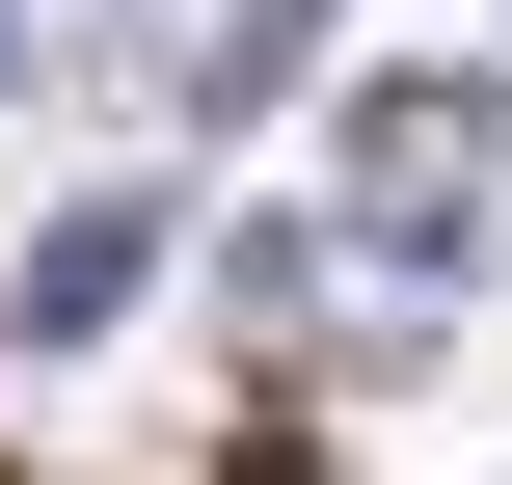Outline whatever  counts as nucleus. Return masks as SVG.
I'll list each match as a JSON object with an SVG mask.
<instances>
[{
  "label": "nucleus",
  "instance_id": "1",
  "mask_svg": "<svg viewBox=\"0 0 512 485\" xmlns=\"http://www.w3.org/2000/svg\"><path fill=\"white\" fill-rule=\"evenodd\" d=\"M351 216H432V243H486V216H512L486 54H378V81H351Z\"/></svg>",
  "mask_w": 512,
  "mask_h": 485
},
{
  "label": "nucleus",
  "instance_id": "2",
  "mask_svg": "<svg viewBox=\"0 0 512 485\" xmlns=\"http://www.w3.org/2000/svg\"><path fill=\"white\" fill-rule=\"evenodd\" d=\"M135 270H162V189H54V216H27V270H0V324H27V351H81Z\"/></svg>",
  "mask_w": 512,
  "mask_h": 485
},
{
  "label": "nucleus",
  "instance_id": "3",
  "mask_svg": "<svg viewBox=\"0 0 512 485\" xmlns=\"http://www.w3.org/2000/svg\"><path fill=\"white\" fill-rule=\"evenodd\" d=\"M0 81H27V0H0Z\"/></svg>",
  "mask_w": 512,
  "mask_h": 485
}]
</instances>
